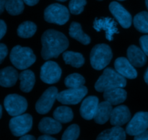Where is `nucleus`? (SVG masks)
Wrapping results in <instances>:
<instances>
[{"mask_svg": "<svg viewBox=\"0 0 148 140\" xmlns=\"http://www.w3.org/2000/svg\"><path fill=\"white\" fill-rule=\"evenodd\" d=\"M41 56L45 60L56 58L69 47V40L63 33L48 30L41 37Z\"/></svg>", "mask_w": 148, "mask_h": 140, "instance_id": "obj_1", "label": "nucleus"}, {"mask_svg": "<svg viewBox=\"0 0 148 140\" xmlns=\"http://www.w3.org/2000/svg\"><path fill=\"white\" fill-rule=\"evenodd\" d=\"M126 86V78L119 74L116 70L111 68H107L95 83V89L98 92H104L112 88H124Z\"/></svg>", "mask_w": 148, "mask_h": 140, "instance_id": "obj_2", "label": "nucleus"}, {"mask_svg": "<svg viewBox=\"0 0 148 140\" xmlns=\"http://www.w3.org/2000/svg\"><path fill=\"white\" fill-rule=\"evenodd\" d=\"M10 59L17 69L25 70L36 62V57L30 47L16 45L12 49Z\"/></svg>", "mask_w": 148, "mask_h": 140, "instance_id": "obj_3", "label": "nucleus"}, {"mask_svg": "<svg viewBox=\"0 0 148 140\" xmlns=\"http://www.w3.org/2000/svg\"><path fill=\"white\" fill-rule=\"evenodd\" d=\"M112 57V50L108 45H96L91 50L90 64L95 70H103L109 64Z\"/></svg>", "mask_w": 148, "mask_h": 140, "instance_id": "obj_4", "label": "nucleus"}, {"mask_svg": "<svg viewBox=\"0 0 148 140\" xmlns=\"http://www.w3.org/2000/svg\"><path fill=\"white\" fill-rule=\"evenodd\" d=\"M44 19L49 23L63 25L69 19V9L60 4H52L48 6L44 11Z\"/></svg>", "mask_w": 148, "mask_h": 140, "instance_id": "obj_5", "label": "nucleus"}, {"mask_svg": "<svg viewBox=\"0 0 148 140\" xmlns=\"http://www.w3.org/2000/svg\"><path fill=\"white\" fill-rule=\"evenodd\" d=\"M10 131L15 137H22L30 132L33 126V118L28 114H24L15 116L10 119Z\"/></svg>", "mask_w": 148, "mask_h": 140, "instance_id": "obj_6", "label": "nucleus"}, {"mask_svg": "<svg viewBox=\"0 0 148 140\" xmlns=\"http://www.w3.org/2000/svg\"><path fill=\"white\" fill-rule=\"evenodd\" d=\"M4 106L10 116H15L25 112L27 108V102L23 96L17 94H10L4 99Z\"/></svg>", "mask_w": 148, "mask_h": 140, "instance_id": "obj_7", "label": "nucleus"}, {"mask_svg": "<svg viewBox=\"0 0 148 140\" xmlns=\"http://www.w3.org/2000/svg\"><path fill=\"white\" fill-rule=\"evenodd\" d=\"M88 93V89L85 86L72 88L58 93L56 99L63 104L75 105L79 103Z\"/></svg>", "mask_w": 148, "mask_h": 140, "instance_id": "obj_8", "label": "nucleus"}, {"mask_svg": "<svg viewBox=\"0 0 148 140\" xmlns=\"http://www.w3.org/2000/svg\"><path fill=\"white\" fill-rule=\"evenodd\" d=\"M148 128V112H140L135 114L129 122L126 128V132L130 136H136Z\"/></svg>", "mask_w": 148, "mask_h": 140, "instance_id": "obj_9", "label": "nucleus"}, {"mask_svg": "<svg viewBox=\"0 0 148 140\" xmlns=\"http://www.w3.org/2000/svg\"><path fill=\"white\" fill-rule=\"evenodd\" d=\"M62 69L53 61H47L40 68V79L47 84H53L60 80Z\"/></svg>", "mask_w": 148, "mask_h": 140, "instance_id": "obj_10", "label": "nucleus"}, {"mask_svg": "<svg viewBox=\"0 0 148 140\" xmlns=\"http://www.w3.org/2000/svg\"><path fill=\"white\" fill-rule=\"evenodd\" d=\"M58 95V89L54 86L49 88L44 91L36 104V109L40 114H46L51 109Z\"/></svg>", "mask_w": 148, "mask_h": 140, "instance_id": "obj_11", "label": "nucleus"}, {"mask_svg": "<svg viewBox=\"0 0 148 140\" xmlns=\"http://www.w3.org/2000/svg\"><path fill=\"white\" fill-rule=\"evenodd\" d=\"M93 28L98 32H105L106 39L109 41H112L114 34L119 33L116 22L110 17L95 19L93 22Z\"/></svg>", "mask_w": 148, "mask_h": 140, "instance_id": "obj_12", "label": "nucleus"}, {"mask_svg": "<svg viewBox=\"0 0 148 140\" xmlns=\"http://www.w3.org/2000/svg\"><path fill=\"white\" fill-rule=\"evenodd\" d=\"M109 10L123 28L127 29L131 27L132 15L121 4L116 1H112L109 4Z\"/></svg>", "mask_w": 148, "mask_h": 140, "instance_id": "obj_13", "label": "nucleus"}, {"mask_svg": "<svg viewBox=\"0 0 148 140\" xmlns=\"http://www.w3.org/2000/svg\"><path fill=\"white\" fill-rule=\"evenodd\" d=\"M115 70L119 74L126 78L134 79L137 76V72L134 66L132 64L128 58L121 57H118L114 63Z\"/></svg>", "mask_w": 148, "mask_h": 140, "instance_id": "obj_14", "label": "nucleus"}, {"mask_svg": "<svg viewBox=\"0 0 148 140\" xmlns=\"http://www.w3.org/2000/svg\"><path fill=\"white\" fill-rule=\"evenodd\" d=\"M99 105V100L96 96H88L84 99L80 106V114L83 119L91 120L95 116Z\"/></svg>", "mask_w": 148, "mask_h": 140, "instance_id": "obj_15", "label": "nucleus"}, {"mask_svg": "<svg viewBox=\"0 0 148 140\" xmlns=\"http://www.w3.org/2000/svg\"><path fill=\"white\" fill-rule=\"evenodd\" d=\"M131 119V113L128 107L124 105L119 106L113 109L110 117L111 124L114 126L125 124Z\"/></svg>", "mask_w": 148, "mask_h": 140, "instance_id": "obj_16", "label": "nucleus"}, {"mask_svg": "<svg viewBox=\"0 0 148 140\" xmlns=\"http://www.w3.org/2000/svg\"><path fill=\"white\" fill-rule=\"evenodd\" d=\"M127 97V91L121 87L112 88L103 92L104 99L111 105H118L123 103L125 101Z\"/></svg>", "mask_w": 148, "mask_h": 140, "instance_id": "obj_17", "label": "nucleus"}, {"mask_svg": "<svg viewBox=\"0 0 148 140\" xmlns=\"http://www.w3.org/2000/svg\"><path fill=\"white\" fill-rule=\"evenodd\" d=\"M127 58L134 67H143L147 63V55L142 49L131 45L127 50Z\"/></svg>", "mask_w": 148, "mask_h": 140, "instance_id": "obj_18", "label": "nucleus"}, {"mask_svg": "<svg viewBox=\"0 0 148 140\" xmlns=\"http://www.w3.org/2000/svg\"><path fill=\"white\" fill-rule=\"evenodd\" d=\"M19 78L17 70L12 67H6L0 70V86L9 88L14 86Z\"/></svg>", "mask_w": 148, "mask_h": 140, "instance_id": "obj_19", "label": "nucleus"}, {"mask_svg": "<svg viewBox=\"0 0 148 140\" xmlns=\"http://www.w3.org/2000/svg\"><path fill=\"white\" fill-rule=\"evenodd\" d=\"M40 132L46 135H56L62 130V124L59 121L50 117H45L40 120L38 124Z\"/></svg>", "mask_w": 148, "mask_h": 140, "instance_id": "obj_20", "label": "nucleus"}, {"mask_svg": "<svg viewBox=\"0 0 148 140\" xmlns=\"http://www.w3.org/2000/svg\"><path fill=\"white\" fill-rule=\"evenodd\" d=\"M112 110V105L109 102L106 101L101 102L98 105L93 119L98 124H103L109 120Z\"/></svg>", "mask_w": 148, "mask_h": 140, "instance_id": "obj_21", "label": "nucleus"}, {"mask_svg": "<svg viewBox=\"0 0 148 140\" xmlns=\"http://www.w3.org/2000/svg\"><path fill=\"white\" fill-rule=\"evenodd\" d=\"M19 79L20 80V90L25 93L31 91L36 82L34 73L30 70H23L19 75Z\"/></svg>", "mask_w": 148, "mask_h": 140, "instance_id": "obj_22", "label": "nucleus"}, {"mask_svg": "<svg viewBox=\"0 0 148 140\" xmlns=\"http://www.w3.org/2000/svg\"><path fill=\"white\" fill-rule=\"evenodd\" d=\"M126 132L120 126H114L111 129L101 132L97 137L99 140H124Z\"/></svg>", "mask_w": 148, "mask_h": 140, "instance_id": "obj_23", "label": "nucleus"}, {"mask_svg": "<svg viewBox=\"0 0 148 140\" xmlns=\"http://www.w3.org/2000/svg\"><path fill=\"white\" fill-rule=\"evenodd\" d=\"M69 33L72 38L80 42L82 44L87 45L90 43V37L82 31V27L79 23L75 22H72L69 27Z\"/></svg>", "mask_w": 148, "mask_h": 140, "instance_id": "obj_24", "label": "nucleus"}, {"mask_svg": "<svg viewBox=\"0 0 148 140\" xmlns=\"http://www.w3.org/2000/svg\"><path fill=\"white\" fill-rule=\"evenodd\" d=\"M64 60L65 63L70 65L74 68H80L85 63V58L81 53L73 51H66L63 53Z\"/></svg>", "mask_w": 148, "mask_h": 140, "instance_id": "obj_25", "label": "nucleus"}, {"mask_svg": "<svg viewBox=\"0 0 148 140\" xmlns=\"http://www.w3.org/2000/svg\"><path fill=\"white\" fill-rule=\"evenodd\" d=\"M73 112L67 106H59L53 112V118L60 123H68L73 119Z\"/></svg>", "mask_w": 148, "mask_h": 140, "instance_id": "obj_26", "label": "nucleus"}, {"mask_svg": "<svg viewBox=\"0 0 148 140\" xmlns=\"http://www.w3.org/2000/svg\"><path fill=\"white\" fill-rule=\"evenodd\" d=\"M37 30V26L30 21H25L20 24L17 28V34L22 38H30L33 37Z\"/></svg>", "mask_w": 148, "mask_h": 140, "instance_id": "obj_27", "label": "nucleus"}, {"mask_svg": "<svg viewBox=\"0 0 148 140\" xmlns=\"http://www.w3.org/2000/svg\"><path fill=\"white\" fill-rule=\"evenodd\" d=\"M133 23L135 28L139 32L148 33V12L142 11L136 14L134 17Z\"/></svg>", "mask_w": 148, "mask_h": 140, "instance_id": "obj_28", "label": "nucleus"}, {"mask_svg": "<svg viewBox=\"0 0 148 140\" xmlns=\"http://www.w3.org/2000/svg\"><path fill=\"white\" fill-rule=\"evenodd\" d=\"M5 9L11 15H19L24 10V1L23 0H7L5 4Z\"/></svg>", "mask_w": 148, "mask_h": 140, "instance_id": "obj_29", "label": "nucleus"}, {"mask_svg": "<svg viewBox=\"0 0 148 140\" xmlns=\"http://www.w3.org/2000/svg\"><path fill=\"white\" fill-rule=\"evenodd\" d=\"M85 80L82 76L78 73H72L69 75L64 80V84L69 89L79 88L83 86Z\"/></svg>", "mask_w": 148, "mask_h": 140, "instance_id": "obj_30", "label": "nucleus"}, {"mask_svg": "<svg viewBox=\"0 0 148 140\" xmlns=\"http://www.w3.org/2000/svg\"><path fill=\"white\" fill-rule=\"evenodd\" d=\"M79 135V127L77 124H72L65 130L62 139L64 140H75L78 139Z\"/></svg>", "mask_w": 148, "mask_h": 140, "instance_id": "obj_31", "label": "nucleus"}, {"mask_svg": "<svg viewBox=\"0 0 148 140\" xmlns=\"http://www.w3.org/2000/svg\"><path fill=\"white\" fill-rule=\"evenodd\" d=\"M86 4V0H71L69 4V11L72 14L77 15L83 11L84 7Z\"/></svg>", "mask_w": 148, "mask_h": 140, "instance_id": "obj_32", "label": "nucleus"}, {"mask_svg": "<svg viewBox=\"0 0 148 140\" xmlns=\"http://www.w3.org/2000/svg\"><path fill=\"white\" fill-rule=\"evenodd\" d=\"M140 43L142 50L144 51L146 55L148 56V35L142 36L140 39Z\"/></svg>", "mask_w": 148, "mask_h": 140, "instance_id": "obj_33", "label": "nucleus"}, {"mask_svg": "<svg viewBox=\"0 0 148 140\" xmlns=\"http://www.w3.org/2000/svg\"><path fill=\"white\" fill-rule=\"evenodd\" d=\"M8 54V49L4 44L0 43V64L4 61V58Z\"/></svg>", "mask_w": 148, "mask_h": 140, "instance_id": "obj_34", "label": "nucleus"}, {"mask_svg": "<svg viewBox=\"0 0 148 140\" xmlns=\"http://www.w3.org/2000/svg\"><path fill=\"white\" fill-rule=\"evenodd\" d=\"M6 32H7V24L4 21L0 20V40L5 35Z\"/></svg>", "mask_w": 148, "mask_h": 140, "instance_id": "obj_35", "label": "nucleus"}, {"mask_svg": "<svg viewBox=\"0 0 148 140\" xmlns=\"http://www.w3.org/2000/svg\"><path fill=\"white\" fill-rule=\"evenodd\" d=\"M135 140H148V130L144 131L141 134L134 136Z\"/></svg>", "mask_w": 148, "mask_h": 140, "instance_id": "obj_36", "label": "nucleus"}, {"mask_svg": "<svg viewBox=\"0 0 148 140\" xmlns=\"http://www.w3.org/2000/svg\"><path fill=\"white\" fill-rule=\"evenodd\" d=\"M39 140H55L56 138L52 137L51 136H50V135H46V134H44L42 136H40L38 137Z\"/></svg>", "mask_w": 148, "mask_h": 140, "instance_id": "obj_37", "label": "nucleus"}, {"mask_svg": "<svg viewBox=\"0 0 148 140\" xmlns=\"http://www.w3.org/2000/svg\"><path fill=\"white\" fill-rule=\"evenodd\" d=\"M25 4L28 6H34L38 3L39 0H23Z\"/></svg>", "mask_w": 148, "mask_h": 140, "instance_id": "obj_38", "label": "nucleus"}, {"mask_svg": "<svg viewBox=\"0 0 148 140\" xmlns=\"http://www.w3.org/2000/svg\"><path fill=\"white\" fill-rule=\"evenodd\" d=\"M20 140H35L36 138H35L34 136L30 135H23L22 137H20Z\"/></svg>", "mask_w": 148, "mask_h": 140, "instance_id": "obj_39", "label": "nucleus"}, {"mask_svg": "<svg viewBox=\"0 0 148 140\" xmlns=\"http://www.w3.org/2000/svg\"><path fill=\"white\" fill-rule=\"evenodd\" d=\"M7 0H0V14L4 11L5 9V4Z\"/></svg>", "mask_w": 148, "mask_h": 140, "instance_id": "obj_40", "label": "nucleus"}, {"mask_svg": "<svg viewBox=\"0 0 148 140\" xmlns=\"http://www.w3.org/2000/svg\"><path fill=\"white\" fill-rule=\"evenodd\" d=\"M144 79H145V83L148 85V68L147 69V70H146L145 73Z\"/></svg>", "mask_w": 148, "mask_h": 140, "instance_id": "obj_41", "label": "nucleus"}, {"mask_svg": "<svg viewBox=\"0 0 148 140\" xmlns=\"http://www.w3.org/2000/svg\"><path fill=\"white\" fill-rule=\"evenodd\" d=\"M1 116H2V107H1V106L0 105V119H1Z\"/></svg>", "mask_w": 148, "mask_h": 140, "instance_id": "obj_42", "label": "nucleus"}, {"mask_svg": "<svg viewBox=\"0 0 148 140\" xmlns=\"http://www.w3.org/2000/svg\"><path fill=\"white\" fill-rule=\"evenodd\" d=\"M145 4H146V7H147L148 9V0H145Z\"/></svg>", "mask_w": 148, "mask_h": 140, "instance_id": "obj_43", "label": "nucleus"}, {"mask_svg": "<svg viewBox=\"0 0 148 140\" xmlns=\"http://www.w3.org/2000/svg\"><path fill=\"white\" fill-rule=\"evenodd\" d=\"M57 1H62V2H63V1H66V0H57Z\"/></svg>", "mask_w": 148, "mask_h": 140, "instance_id": "obj_44", "label": "nucleus"}, {"mask_svg": "<svg viewBox=\"0 0 148 140\" xmlns=\"http://www.w3.org/2000/svg\"><path fill=\"white\" fill-rule=\"evenodd\" d=\"M119 1H124V0H119Z\"/></svg>", "mask_w": 148, "mask_h": 140, "instance_id": "obj_45", "label": "nucleus"}, {"mask_svg": "<svg viewBox=\"0 0 148 140\" xmlns=\"http://www.w3.org/2000/svg\"><path fill=\"white\" fill-rule=\"evenodd\" d=\"M98 1H103V0H98Z\"/></svg>", "mask_w": 148, "mask_h": 140, "instance_id": "obj_46", "label": "nucleus"}]
</instances>
